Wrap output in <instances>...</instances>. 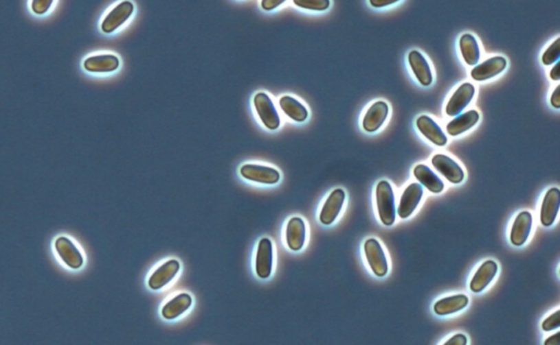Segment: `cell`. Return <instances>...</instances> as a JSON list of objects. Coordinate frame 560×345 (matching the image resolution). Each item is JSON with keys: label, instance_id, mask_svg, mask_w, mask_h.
Here are the masks:
<instances>
[{"label": "cell", "instance_id": "6da1fadb", "mask_svg": "<svg viewBox=\"0 0 560 345\" xmlns=\"http://www.w3.org/2000/svg\"><path fill=\"white\" fill-rule=\"evenodd\" d=\"M379 217L382 224L391 226L396 219L394 191L388 180H381L375 190Z\"/></svg>", "mask_w": 560, "mask_h": 345}, {"label": "cell", "instance_id": "7a4b0ae2", "mask_svg": "<svg viewBox=\"0 0 560 345\" xmlns=\"http://www.w3.org/2000/svg\"><path fill=\"white\" fill-rule=\"evenodd\" d=\"M240 175L244 180L263 185H276L280 180L278 169L260 164H244L240 167Z\"/></svg>", "mask_w": 560, "mask_h": 345}, {"label": "cell", "instance_id": "3957f363", "mask_svg": "<svg viewBox=\"0 0 560 345\" xmlns=\"http://www.w3.org/2000/svg\"><path fill=\"white\" fill-rule=\"evenodd\" d=\"M253 102L264 126L269 130H277L280 126V117L269 95L265 92H258L255 94Z\"/></svg>", "mask_w": 560, "mask_h": 345}, {"label": "cell", "instance_id": "277c9868", "mask_svg": "<svg viewBox=\"0 0 560 345\" xmlns=\"http://www.w3.org/2000/svg\"><path fill=\"white\" fill-rule=\"evenodd\" d=\"M366 258L370 267L371 271L374 273V276L379 278H383L389 272V263L386 259L385 252L381 246L380 241L375 239H369L366 241L365 246Z\"/></svg>", "mask_w": 560, "mask_h": 345}, {"label": "cell", "instance_id": "5b68a950", "mask_svg": "<svg viewBox=\"0 0 560 345\" xmlns=\"http://www.w3.org/2000/svg\"><path fill=\"white\" fill-rule=\"evenodd\" d=\"M273 267V241L264 237L258 241V252L255 257V273L262 280L271 278Z\"/></svg>", "mask_w": 560, "mask_h": 345}, {"label": "cell", "instance_id": "8992f818", "mask_svg": "<svg viewBox=\"0 0 560 345\" xmlns=\"http://www.w3.org/2000/svg\"><path fill=\"white\" fill-rule=\"evenodd\" d=\"M181 270V263L179 260L170 259L162 265H159L156 270L151 273L148 280V287L153 291L164 289L168 284L171 283Z\"/></svg>", "mask_w": 560, "mask_h": 345}, {"label": "cell", "instance_id": "52a82bcc", "mask_svg": "<svg viewBox=\"0 0 560 345\" xmlns=\"http://www.w3.org/2000/svg\"><path fill=\"white\" fill-rule=\"evenodd\" d=\"M134 9L132 1H122L118 3L105 16L101 23V29L107 34L115 32L118 27H121L132 16Z\"/></svg>", "mask_w": 560, "mask_h": 345}, {"label": "cell", "instance_id": "ba28073f", "mask_svg": "<svg viewBox=\"0 0 560 345\" xmlns=\"http://www.w3.org/2000/svg\"><path fill=\"white\" fill-rule=\"evenodd\" d=\"M54 247H55L58 257L68 267L73 270H78L82 267L85 263L83 256L73 241H70L68 237L60 236L54 243Z\"/></svg>", "mask_w": 560, "mask_h": 345}, {"label": "cell", "instance_id": "9c48e42d", "mask_svg": "<svg viewBox=\"0 0 560 345\" xmlns=\"http://www.w3.org/2000/svg\"><path fill=\"white\" fill-rule=\"evenodd\" d=\"M345 199H346V193L341 188L333 190L322 206L321 212H320V222L323 225H331L335 222L343 209Z\"/></svg>", "mask_w": 560, "mask_h": 345}, {"label": "cell", "instance_id": "30bf717a", "mask_svg": "<svg viewBox=\"0 0 560 345\" xmlns=\"http://www.w3.org/2000/svg\"><path fill=\"white\" fill-rule=\"evenodd\" d=\"M424 195V188L418 182H413L404 190L401 197L400 206L397 209V214L401 219H407L415 211L416 208L421 204V198Z\"/></svg>", "mask_w": 560, "mask_h": 345}, {"label": "cell", "instance_id": "8fae6325", "mask_svg": "<svg viewBox=\"0 0 560 345\" xmlns=\"http://www.w3.org/2000/svg\"><path fill=\"white\" fill-rule=\"evenodd\" d=\"M306 241V225L304 219L293 217L286 225V243L293 252H300Z\"/></svg>", "mask_w": 560, "mask_h": 345}, {"label": "cell", "instance_id": "7c38bea8", "mask_svg": "<svg viewBox=\"0 0 560 345\" xmlns=\"http://www.w3.org/2000/svg\"><path fill=\"white\" fill-rule=\"evenodd\" d=\"M434 169L452 184H461L464 180V171L461 166L445 154H436L432 160Z\"/></svg>", "mask_w": 560, "mask_h": 345}, {"label": "cell", "instance_id": "4fadbf2b", "mask_svg": "<svg viewBox=\"0 0 560 345\" xmlns=\"http://www.w3.org/2000/svg\"><path fill=\"white\" fill-rule=\"evenodd\" d=\"M475 95V88L472 83H463L461 86L456 88L453 95L451 97L447 107H445V112L447 115L454 117L461 114L464 108H467V105L471 103L473 97Z\"/></svg>", "mask_w": 560, "mask_h": 345}, {"label": "cell", "instance_id": "5bb4252c", "mask_svg": "<svg viewBox=\"0 0 560 345\" xmlns=\"http://www.w3.org/2000/svg\"><path fill=\"white\" fill-rule=\"evenodd\" d=\"M532 224L533 217L530 212L522 211L517 214L510 232V241L512 245L520 247L526 243L528 236L531 234Z\"/></svg>", "mask_w": 560, "mask_h": 345}, {"label": "cell", "instance_id": "9a60e30c", "mask_svg": "<svg viewBox=\"0 0 560 345\" xmlns=\"http://www.w3.org/2000/svg\"><path fill=\"white\" fill-rule=\"evenodd\" d=\"M506 67L507 59L502 56H495L473 68L471 77L476 81H486L500 75Z\"/></svg>", "mask_w": 560, "mask_h": 345}, {"label": "cell", "instance_id": "2e32d148", "mask_svg": "<svg viewBox=\"0 0 560 345\" xmlns=\"http://www.w3.org/2000/svg\"><path fill=\"white\" fill-rule=\"evenodd\" d=\"M416 125L421 134L434 145L445 147L448 143V138L445 136L441 127L429 116H419L416 121Z\"/></svg>", "mask_w": 560, "mask_h": 345}, {"label": "cell", "instance_id": "e0dca14e", "mask_svg": "<svg viewBox=\"0 0 560 345\" xmlns=\"http://www.w3.org/2000/svg\"><path fill=\"white\" fill-rule=\"evenodd\" d=\"M560 206V190L558 188H550L545 195L541 202L539 219L543 226H552L557 217Z\"/></svg>", "mask_w": 560, "mask_h": 345}, {"label": "cell", "instance_id": "ac0fdd59", "mask_svg": "<svg viewBox=\"0 0 560 345\" xmlns=\"http://www.w3.org/2000/svg\"><path fill=\"white\" fill-rule=\"evenodd\" d=\"M498 272V265L493 260H487L482 263L478 271L475 272L472 281L469 283V289L473 293H480L487 289L488 285L493 281V278Z\"/></svg>", "mask_w": 560, "mask_h": 345}, {"label": "cell", "instance_id": "d6986e66", "mask_svg": "<svg viewBox=\"0 0 560 345\" xmlns=\"http://www.w3.org/2000/svg\"><path fill=\"white\" fill-rule=\"evenodd\" d=\"M83 67L89 73H109L120 67V59L112 53H102L88 57L83 62Z\"/></svg>", "mask_w": 560, "mask_h": 345}, {"label": "cell", "instance_id": "ffe728a7", "mask_svg": "<svg viewBox=\"0 0 560 345\" xmlns=\"http://www.w3.org/2000/svg\"><path fill=\"white\" fill-rule=\"evenodd\" d=\"M389 115V105L383 101L373 103L366 112L362 127L367 132H375L382 127Z\"/></svg>", "mask_w": 560, "mask_h": 345}, {"label": "cell", "instance_id": "44dd1931", "mask_svg": "<svg viewBox=\"0 0 560 345\" xmlns=\"http://www.w3.org/2000/svg\"><path fill=\"white\" fill-rule=\"evenodd\" d=\"M193 298L188 293H180L166 302L161 309V315L166 320H175L192 307Z\"/></svg>", "mask_w": 560, "mask_h": 345}, {"label": "cell", "instance_id": "7402d4cb", "mask_svg": "<svg viewBox=\"0 0 560 345\" xmlns=\"http://www.w3.org/2000/svg\"><path fill=\"white\" fill-rule=\"evenodd\" d=\"M408 62L413 70L414 75L421 86H432V81H434L432 69L429 67L428 62L424 55L421 51H412L408 55Z\"/></svg>", "mask_w": 560, "mask_h": 345}, {"label": "cell", "instance_id": "603a6c76", "mask_svg": "<svg viewBox=\"0 0 560 345\" xmlns=\"http://www.w3.org/2000/svg\"><path fill=\"white\" fill-rule=\"evenodd\" d=\"M469 300L467 295L456 294L443 297L434 306V311L438 316H449L463 311L469 305Z\"/></svg>", "mask_w": 560, "mask_h": 345}, {"label": "cell", "instance_id": "cb8c5ba5", "mask_svg": "<svg viewBox=\"0 0 560 345\" xmlns=\"http://www.w3.org/2000/svg\"><path fill=\"white\" fill-rule=\"evenodd\" d=\"M414 176L421 182V185L425 186L432 193H443L445 189V182L443 180L425 164H418L416 166L414 169Z\"/></svg>", "mask_w": 560, "mask_h": 345}, {"label": "cell", "instance_id": "d4e9b609", "mask_svg": "<svg viewBox=\"0 0 560 345\" xmlns=\"http://www.w3.org/2000/svg\"><path fill=\"white\" fill-rule=\"evenodd\" d=\"M478 121H480V114L478 110H469L452 119L447 126V132L452 136H460L473 128Z\"/></svg>", "mask_w": 560, "mask_h": 345}, {"label": "cell", "instance_id": "484cf974", "mask_svg": "<svg viewBox=\"0 0 560 345\" xmlns=\"http://www.w3.org/2000/svg\"><path fill=\"white\" fill-rule=\"evenodd\" d=\"M279 106L282 112L293 121L303 123L308 119L309 112L306 106L302 103L299 102L295 97L290 95H284L279 99Z\"/></svg>", "mask_w": 560, "mask_h": 345}, {"label": "cell", "instance_id": "4316f807", "mask_svg": "<svg viewBox=\"0 0 560 345\" xmlns=\"http://www.w3.org/2000/svg\"><path fill=\"white\" fill-rule=\"evenodd\" d=\"M462 56L469 66H476L480 62V51L478 40L472 34L462 35L460 38Z\"/></svg>", "mask_w": 560, "mask_h": 345}, {"label": "cell", "instance_id": "83f0119b", "mask_svg": "<svg viewBox=\"0 0 560 345\" xmlns=\"http://www.w3.org/2000/svg\"><path fill=\"white\" fill-rule=\"evenodd\" d=\"M299 8L312 11H325L330 8V0H293Z\"/></svg>", "mask_w": 560, "mask_h": 345}, {"label": "cell", "instance_id": "f1b7e54d", "mask_svg": "<svg viewBox=\"0 0 560 345\" xmlns=\"http://www.w3.org/2000/svg\"><path fill=\"white\" fill-rule=\"evenodd\" d=\"M560 57V38H556L555 42L545 51L541 56V62L545 66H550L558 62Z\"/></svg>", "mask_w": 560, "mask_h": 345}, {"label": "cell", "instance_id": "f546056e", "mask_svg": "<svg viewBox=\"0 0 560 345\" xmlns=\"http://www.w3.org/2000/svg\"><path fill=\"white\" fill-rule=\"evenodd\" d=\"M560 326V311H556L555 313H552L550 316L547 317L543 322H541V329L544 331L550 332L552 330H556Z\"/></svg>", "mask_w": 560, "mask_h": 345}, {"label": "cell", "instance_id": "4dcf8cb0", "mask_svg": "<svg viewBox=\"0 0 560 345\" xmlns=\"http://www.w3.org/2000/svg\"><path fill=\"white\" fill-rule=\"evenodd\" d=\"M52 5H53V0H33L32 10L34 14H44L49 10Z\"/></svg>", "mask_w": 560, "mask_h": 345}, {"label": "cell", "instance_id": "1f68e13d", "mask_svg": "<svg viewBox=\"0 0 560 345\" xmlns=\"http://www.w3.org/2000/svg\"><path fill=\"white\" fill-rule=\"evenodd\" d=\"M467 337L463 333H456L453 337H451L443 345H467Z\"/></svg>", "mask_w": 560, "mask_h": 345}, {"label": "cell", "instance_id": "d6a6232c", "mask_svg": "<svg viewBox=\"0 0 560 345\" xmlns=\"http://www.w3.org/2000/svg\"><path fill=\"white\" fill-rule=\"evenodd\" d=\"M284 3V0H263L260 5H262V8L264 10L271 11L278 8L279 5H282Z\"/></svg>", "mask_w": 560, "mask_h": 345}, {"label": "cell", "instance_id": "836d02e7", "mask_svg": "<svg viewBox=\"0 0 560 345\" xmlns=\"http://www.w3.org/2000/svg\"><path fill=\"white\" fill-rule=\"evenodd\" d=\"M399 3L397 0H370V5L374 8H382V7H388V5H394Z\"/></svg>", "mask_w": 560, "mask_h": 345}, {"label": "cell", "instance_id": "e575fe53", "mask_svg": "<svg viewBox=\"0 0 560 345\" xmlns=\"http://www.w3.org/2000/svg\"><path fill=\"white\" fill-rule=\"evenodd\" d=\"M550 104L556 110L560 108V86H557L555 91L552 93V97H550Z\"/></svg>", "mask_w": 560, "mask_h": 345}, {"label": "cell", "instance_id": "d590c367", "mask_svg": "<svg viewBox=\"0 0 560 345\" xmlns=\"http://www.w3.org/2000/svg\"><path fill=\"white\" fill-rule=\"evenodd\" d=\"M559 335V332H556L555 335L547 337L544 345H560Z\"/></svg>", "mask_w": 560, "mask_h": 345}, {"label": "cell", "instance_id": "8d00e7d4", "mask_svg": "<svg viewBox=\"0 0 560 345\" xmlns=\"http://www.w3.org/2000/svg\"><path fill=\"white\" fill-rule=\"evenodd\" d=\"M550 77L552 80H560V62H557V64H555V67L550 70Z\"/></svg>", "mask_w": 560, "mask_h": 345}]
</instances>
